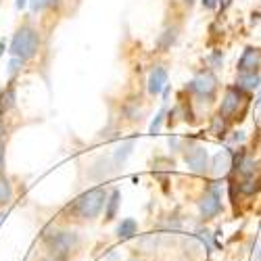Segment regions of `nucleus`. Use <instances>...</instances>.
<instances>
[{"mask_svg":"<svg viewBox=\"0 0 261 261\" xmlns=\"http://www.w3.org/2000/svg\"><path fill=\"white\" fill-rule=\"evenodd\" d=\"M107 199H109L107 190L96 186V188H92L88 192L80 194V197L71 205H67V209H65V211L75 215V217H80V220H94V217H98L100 211L105 209Z\"/></svg>","mask_w":261,"mask_h":261,"instance_id":"obj_1","label":"nucleus"},{"mask_svg":"<svg viewBox=\"0 0 261 261\" xmlns=\"http://www.w3.org/2000/svg\"><path fill=\"white\" fill-rule=\"evenodd\" d=\"M247 105H249V96L247 90L238 88V86H230L224 94L222 107H220V117L224 121H238L243 119L245 111H247Z\"/></svg>","mask_w":261,"mask_h":261,"instance_id":"obj_2","label":"nucleus"},{"mask_svg":"<svg viewBox=\"0 0 261 261\" xmlns=\"http://www.w3.org/2000/svg\"><path fill=\"white\" fill-rule=\"evenodd\" d=\"M42 243H44V247L48 249V253L69 257V253L80 247V236L71 230H53V232L44 230Z\"/></svg>","mask_w":261,"mask_h":261,"instance_id":"obj_3","label":"nucleus"},{"mask_svg":"<svg viewBox=\"0 0 261 261\" xmlns=\"http://www.w3.org/2000/svg\"><path fill=\"white\" fill-rule=\"evenodd\" d=\"M38 48H40V34L30 25L19 28L11 42V55L28 61L38 53Z\"/></svg>","mask_w":261,"mask_h":261,"instance_id":"obj_4","label":"nucleus"},{"mask_svg":"<svg viewBox=\"0 0 261 261\" xmlns=\"http://www.w3.org/2000/svg\"><path fill=\"white\" fill-rule=\"evenodd\" d=\"M186 90H190L192 94H197L199 98L211 100L215 96V90H217V80H215V75L211 71H201V73H197L190 80V84L186 86Z\"/></svg>","mask_w":261,"mask_h":261,"instance_id":"obj_5","label":"nucleus"},{"mask_svg":"<svg viewBox=\"0 0 261 261\" xmlns=\"http://www.w3.org/2000/svg\"><path fill=\"white\" fill-rule=\"evenodd\" d=\"M222 197H220V192H217V188L215 186H211V188H207L205 190V194L201 197V201H199V211H201V215L205 217V220H213V217H217L222 213Z\"/></svg>","mask_w":261,"mask_h":261,"instance_id":"obj_6","label":"nucleus"},{"mask_svg":"<svg viewBox=\"0 0 261 261\" xmlns=\"http://www.w3.org/2000/svg\"><path fill=\"white\" fill-rule=\"evenodd\" d=\"M184 161L190 167V171L199 173V176L207 173V169H209V155H207V150L201 148V146H188L184 150Z\"/></svg>","mask_w":261,"mask_h":261,"instance_id":"obj_7","label":"nucleus"},{"mask_svg":"<svg viewBox=\"0 0 261 261\" xmlns=\"http://www.w3.org/2000/svg\"><path fill=\"white\" fill-rule=\"evenodd\" d=\"M261 65V50L259 48H247L238 61V73H255Z\"/></svg>","mask_w":261,"mask_h":261,"instance_id":"obj_8","label":"nucleus"},{"mask_svg":"<svg viewBox=\"0 0 261 261\" xmlns=\"http://www.w3.org/2000/svg\"><path fill=\"white\" fill-rule=\"evenodd\" d=\"M211 167H213V173H215L217 178H220V176H226V173L234 167V165H232V153H230V150H220V153L213 157Z\"/></svg>","mask_w":261,"mask_h":261,"instance_id":"obj_9","label":"nucleus"},{"mask_svg":"<svg viewBox=\"0 0 261 261\" xmlns=\"http://www.w3.org/2000/svg\"><path fill=\"white\" fill-rule=\"evenodd\" d=\"M165 84H167V71L163 67H155L153 71H150V75H148V92L150 94L163 92Z\"/></svg>","mask_w":261,"mask_h":261,"instance_id":"obj_10","label":"nucleus"},{"mask_svg":"<svg viewBox=\"0 0 261 261\" xmlns=\"http://www.w3.org/2000/svg\"><path fill=\"white\" fill-rule=\"evenodd\" d=\"M238 190H241V194H247V197H251V194H257L261 190V176L259 173H253V176H245L238 180Z\"/></svg>","mask_w":261,"mask_h":261,"instance_id":"obj_11","label":"nucleus"},{"mask_svg":"<svg viewBox=\"0 0 261 261\" xmlns=\"http://www.w3.org/2000/svg\"><path fill=\"white\" fill-rule=\"evenodd\" d=\"M119 205H121V192L115 188V190L109 192V199H107V205H105V220L107 222H111V220L117 217Z\"/></svg>","mask_w":261,"mask_h":261,"instance_id":"obj_12","label":"nucleus"},{"mask_svg":"<svg viewBox=\"0 0 261 261\" xmlns=\"http://www.w3.org/2000/svg\"><path fill=\"white\" fill-rule=\"evenodd\" d=\"M259 84H261L259 73H238V77H236V86L238 88H243V90H247V92L257 90Z\"/></svg>","mask_w":261,"mask_h":261,"instance_id":"obj_13","label":"nucleus"},{"mask_svg":"<svg viewBox=\"0 0 261 261\" xmlns=\"http://www.w3.org/2000/svg\"><path fill=\"white\" fill-rule=\"evenodd\" d=\"M11 201H13V184L5 173H0V207L9 205Z\"/></svg>","mask_w":261,"mask_h":261,"instance_id":"obj_14","label":"nucleus"},{"mask_svg":"<svg viewBox=\"0 0 261 261\" xmlns=\"http://www.w3.org/2000/svg\"><path fill=\"white\" fill-rule=\"evenodd\" d=\"M136 232H138V224H136V220H132V217H127V220H123L117 226V236L121 238V241L136 236Z\"/></svg>","mask_w":261,"mask_h":261,"instance_id":"obj_15","label":"nucleus"},{"mask_svg":"<svg viewBox=\"0 0 261 261\" xmlns=\"http://www.w3.org/2000/svg\"><path fill=\"white\" fill-rule=\"evenodd\" d=\"M132 148H134V140L123 142V144L117 148V153H115V161H117V163H123L129 155H132Z\"/></svg>","mask_w":261,"mask_h":261,"instance_id":"obj_16","label":"nucleus"},{"mask_svg":"<svg viewBox=\"0 0 261 261\" xmlns=\"http://www.w3.org/2000/svg\"><path fill=\"white\" fill-rule=\"evenodd\" d=\"M59 5V0H32V9L34 11H44L48 7H55Z\"/></svg>","mask_w":261,"mask_h":261,"instance_id":"obj_17","label":"nucleus"},{"mask_svg":"<svg viewBox=\"0 0 261 261\" xmlns=\"http://www.w3.org/2000/svg\"><path fill=\"white\" fill-rule=\"evenodd\" d=\"M163 117H165V109H161V111L157 113V117H155V121L150 123V134H157V132H159V127H161Z\"/></svg>","mask_w":261,"mask_h":261,"instance_id":"obj_18","label":"nucleus"},{"mask_svg":"<svg viewBox=\"0 0 261 261\" xmlns=\"http://www.w3.org/2000/svg\"><path fill=\"white\" fill-rule=\"evenodd\" d=\"M21 65H23V59H17V57H13V61L9 63V73H11V75H15V73L21 69Z\"/></svg>","mask_w":261,"mask_h":261,"instance_id":"obj_19","label":"nucleus"},{"mask_svg":"<svg viewBox=\"0 0 261 261\" xmlns=\"http://www.w3.org/2000/svg\"><path fill=\"white\" fill-rule=\"evenodd\" d=\"M40 261H69L67 255H55V253H48L46 257H42Z\"/></svg>","mask_w":261,"mask_h":261,"instance_id":"obj_20","label":"nucleus"},{"mask_svg":"<svg viewBox=\"0 0 261 261\" xmlns=\"http://www.w3.org/2000/svg\"><path fill=\"white\" fill-rule=\"evenodd\" d=\"M0 173H5V136H0Z\"/></svg>","mask_w":261,"mask_h":261,"instance_id":"obj_21","label":"nucleus"},{"mask_svg":"<svg viewBox=\"0 0 261 261\" xmlns=\"http://www.w3.org/2000/svg\"><path fill=\"white\" fill-rule=\"evenodd\" d=\"M222 61H224V57H222V53H215V55L211 57V63H213V65H220Z\"/></svg>","mask_w":261,"mask_h":261,"instance_id":"obj_22","label":"nucleus"},{"mask_svg":"<svg viewBox=\"0 0 261 261\" xmlns=\"http://www.w3.org/2000/svg\"><path fill=\"white\" fill-rule=\"evenodd\" d=\"M215 5H217V0H203V7L205 9H215Z\"/></svg>","mask_w":261,"mask_h":261,"instance_id":"obj_23","label":"nucleus"},{"mask_svg":"<svg viewBox=\"0 0 261 261\" xmlns=\"http://www.w3.org/2000/svg\"><path fill=\"white\" fill-rule=\"evenodd\" d=\"M25 7V0H17V9H23Z\"/></svg>","mask_w":261,"mask_h":261,"instance_id":"obj_24","label":"nucleus"},{"mask_svg":"<svg viewBox=\"0 0 261 261\" xmlns=\"http://www.w3.org/2000/svg\"><path fill=\"white\" fill-rule=\"evenodd\" d=\"M255 261H261V247H259V251H257V255H255Z\"/></svg>","mask_w":261,"mask_h":261,"instance_id":"obj_25","label":"nucleus"},{"mask_svg":"<svg viewBox=\"0 0 261 261\" xmlns=\"http://www.w3.org/2000/svg\"><path fill=\"white\" fill-rule=\"evenodd\" d=\"M180 3H184V5H188V7H192V3H194V0H180Z\"/></svg>","mask_w":261,"mask_h":261,"instance_id":"obj_26","label":"nucleus"},{"mask_svg":"<svg viewBox=\"0 0 261 261\" xmlns=\"http://www.w3.org/2000/svg\"><path fill=\"white\" fill-rule=\"evenodd\" d=\"M7 44H5V40H0V55H3V48H5Z\"/></svg>","mask_w":261,"mask_h":261,"instance_id":"obj_27","label":"nucleus"},{"mask_svg":"<svg viewBox=\"0 0 261 261\" xmlns=\"http://www.w3.org/2000/svg\"><path fill=\"white\" fill-rule=\"evenodd\" d=\"M129 261H136V259H129Z\"/></svg>","mask_w":261,"mask_h":261,"instance_id":"obj_28","label":"nucleus"}]
</instances>
